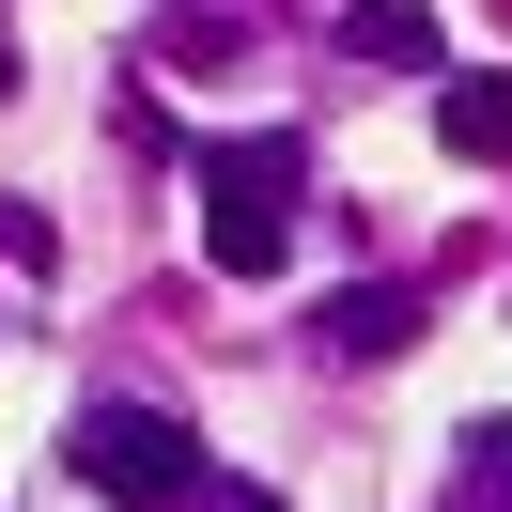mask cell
<instances>
[{
    "label": "cell",
    "instance_id": "8992f818",
    "mask_svg": "<svg viewBox=\"0 0 512 512\" xmlns=\"http://www.w3.org/2000/svg\"><path fill=\"white\" fill-rule=\"evenodd\" d=\"M357 47H373V63H435V16H419V0H357Z\"/></svg>",
    "mask_w": 512,
    "mask_h": 512
},
{
    "label": "cell",
    "instance_id": "6da1fadb",
    "mask_svg": "<svg viewBox=\"0 0 512 512\" xmlns=\"http://www.w3.org/2000/svg\"><path fill=\"white\" fill-rule=\"evenodd\" d=\"M295 187H311V140H218L202 156V264L218 280H264V264L295 249Z\"/></svg>",
    "mask_w": 512,
    "mask_h": 512
},
{
    "label": "cell",
    "instance_id": "277c9868",
    "mask_svg": "<svg viewBox=\"0 0 512 512\" xmlns=\"http://www.w3.org/2000/svg\"><path fill=\"white\" fill-rule=\"evenodd\" d=\"M326 342H342V357H404V342H419V295H404V280L342 295V311H326Z\"/></svg>",
    "mask_w": 512,
    "mask_h": 512
},
{
    "label": "cell",
    "instance_id": "7a4b0ae2",
    "mask_svg": "<svg viewBox=\"0 0 512 512\" xmlns=\"http://www.w3.org/2000/svg\"><path fill=\"white\" fill-rule=\"evenodd\" d=\"M63 466L94 481V497H125V512H171V497H202V435H187L171 404H78Z\"/></svg>",
    "mask_w": 512,
    "mask_h": 512
},
{
    "label": "cell",
    "instance_id": "5b68a950",
    "mask_svg": "<svg viewBox=\"0 0 512 512\" xmlns=\"http://www.w3.org/2000/svg\"><path fill=\"white\" fill-rule=\"evenodd\" d=\"M450 512H512V419H466V466H450Z\"/></svg>",
    "mask_w": 512,
    "mask_h": 512
},
{
    "label": "cell",
    "instance_id": "3957f363",
    "mask_svg": "<svg viewBox=\"0 0 512 512\" xmlns=\"http://www.w3.org/2000/svg\"><path fill=\"white\" fill-rule=\"evenodd\" d=\"M435 140H450V156H512V78H435Z\"/></svg>",
    "mask_w": 512,
    "mask_h": 512
}]
</instances>
